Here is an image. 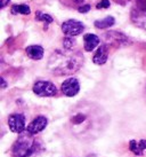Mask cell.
Here are the masks:
<instances>
[{"label":"cell","mask_w":146,"mask_h":157,"mask_svg":"<svg viewBox=\"0 0 146 157\" xmlns=\"http://www.w3.org/2000/svg\"><path fill=\"white\" fill-rule=\"evenodd\" d=\"M63 46L65 49H73V47L75 46V40L72 37H66L63 40Z\"/></svg>","instance_id":"cell-16"},{"label":"cell","mask_w":146,"mask_h":157,"mask_svg":"<svg viewBox=\"0 0 146 157\" xmlns=\"http://www.w3.org/2000/svg\"><path fill=\"white\" fill-rule=\"evenodd\" d=\"M79 13H88L90 10V5H82V6H79Z\"/></svg>","instance_id":"cell-19"},{"label":"cell","mask_w":146,"mask_h":157,"mask_svg":"<svg viewBox=\"0 0 146 157\" xmlns=\"http://www.w3.org/2000/svg\"><path fill=\"white\" fill-rule=\"evenodd\" d=\"M104 39L106 45L112 46H126L129 44V38L121 32L116 31H108L104 35Z\"/></svg>","instance_id":"cell-4"},{"label":"cell","mask_w":146,"mask_h":157,"mask_svg":"<svg viewBox=\"0 0 146 157\" xmlns=\"http://www.w3.org/2000/svg\"><path fill=\"white\" fill-rule=\"evenodd\" d=\"M83 43H85V51L86 52H91L95 48L98 46L99 44V38L96 35L93 33H87L83 36Z\"/></svg>","instance_id":"cell-10"},{"label":"cell","mask_w":146,"mask_h":157,"mask_svg":"<svg viewBox=\"0 0 146 157\" xmlns=\"http://www.w3.org/2000/svg\"><path fill=\"white\" fill-rule=\"evenodd\" d=\"M9 1H10V0H1V7H2V8L6 7V6L9 4Z\"/></svg>","instance_id":"cell-22"},{"label":"cell","mask_w":146,"mask_h":157,"mask_svg":"<svg viewBox=\"0 0 146 157\" xmlns=\"http://www.w3.org/2000/svg\"><path fill=\"white\" fill-rule=\"evenodd\" d=\"M83 30H85V25L81 22L75 21V20H69L62 24V31L69 37L80 35Z\"/></svg>","instance_id":"cell-5"},{"label":"cell","mask_w":146,"mask_h":157,"mask_svg":"<svg viewBox=\"0 0 146 157\" xmlns=\"http://www.w3.org/2000/svg\"><path fill=\"white\" fill-rule=\"evenodd\" d=\"M33 92L39 96H54L57 94V88L53 83L46 80H39L33 85Z\"/></svg>","instance_id":"cell-3"},{"label":"cell","mask_w":146,"mask_h":157,"mask_svg":"<svg viewBox=\"0 0 146 157\" xmlns=\"http://www.w3.org/2000/svg\"><path fill=\"white\" fill-rule=\"evenodd\" d=\"M114 23H115L114 17H112V16H106V17L103 18V20H97V21H95L94 24L97 29H108V28L113 25Z\"/></svg>","instance_id":"cell-13"},{"label":"cell","mask_w":146,"mask_h":157,"mask_svg":"<svg viewBox=\"0 0 146 157\" xmlns=\"http://www.w3.org/2000/svg\"><path fill=\"white\" fill-rule=\"evenodd\" d=\"M129 148H130V150H131L135 155L141 156V155H143L144 150L146 149V140L142 139V140H139L138 142L136 140H131V141L129 142Z\"/></svg>","instance_id":"cell-12"},{"label":"cell","mask_w":146,"mask_h":157,"mask_svg":"<svg viewBox=\"0 0 146 157\" xmlns=\"http://www.w3.org/2000/svg\"><path fill=\"white\" fill-rule=\"evenodd\" d=\"M35 20H37V21H41V22L47 23V24L48 23L53 22L52 16L46 13H42V12H37V14H35Z\"/></svg>","instance_id":"cell-15"},{"label":"cell","mask_w":146,"mask_h":157,"mask_svg":"<svg viewBox=\"0 0 146 157\" xmlns=\"http://www.w3.org/2000/svg\"><path fill=\"white\" fill-rule=\"evenodd\" d=\"M70 1L75 5H80V6H82V2H83L85 0H70Z\"/></svg>","instance_id":"cell-21"},{"label":"cell","mask_w":146,"mask_h":157,"mask_svg":"<svg viewBox=\"0 0 146 157\" xmlns=\"http://www.w3.org/2000/svg\"><path fill=\"white\" fill-rule=\"evenodd\" d=\"M12 13L14 15L16 14H23V15H29L31 13V9L27 5L23 4V5H14L12 7Z\"/></svg>","instance_id":"cell-14"},{"label":"cell","mask_w":146,"mask_h":157,"mask_svg":"<svg viewBox=\"0 0 146 157\" xmlns=\"http://www.w3.org/2000/svg\"><path fill=\"white\" fill-rule=\"evenodd\" d=\"M6 86H7V84L5 82V79L1 78V88H6Z\"/></svg>","instance_id":"cell-23"},{"label":"cell","mask_w":146,"mask_h":157,"mask_svg":"<svg viewBox=\"0 0 146 157\" xmlns=\"http://www.w3.org/2000/svg\"><path fill=\"white\" fill-rule=\"evenodd\" d=\"M83 64V56L80 52H74L72 49H56L53 53L48 68L53 74L58 76H66L77 72Z\"/></svg>","instance_id":"cell-1"},{"label":"cell","mask_w":146,"mask_h":157,"mask_svg":"<svg viewBox=\"0 0 146 157\" xmlns=\"http://www.w3.org/2000/svg\"><path fill=\"white\" fill-rule=\"evenodd\" d=\"M35 140L26 131L22 133L12 147V155L14 157H29L35 151Z\"/></svg>","instance_id":"cell-2"},{"label":"cell","mask_w":146,"mask_h":157,"mask_svg":"<svg viewBox=\"0 0 146 157\" xmlns=\"http://www.w3.org/2000/svg\"><path fill=\"white\" fill-rule=\"evenodd\" d=\"M108 57V45H102L99 46L97 52L95 53L94 57H93V61H94L95 64H98V66H102L104 63H106Z\"/></svg>","instance_id":"cell-9"},{"label":"cell","mask_w":146,"mask_h":157,"mask_svg":"<svg viewBox=\"0 0 146 157\" xmlns=\"http://www.w3.org/2000/svg\"><path fill=\"white\" fill-rule=\"evenodd\" d=\"M27 56L32 60H41L43 57V48L39 45H31L25 49Z\"/></svg>","instance_id":"cell-11"},{"label":"cell","mask_w":146,"mask_h":157,"mask_svg":"<svg viewBox=\"0 0 146 157\" xmlns=\"http://www.w3.org/2000/svg\"><path fill=\"white\" fill-rule=\"evenodd\" d=\"M136 8L143 13H146V0H136Z\"/></svg>","instance_id":"cell-17"},{"label":"cell","mask_w":146,"mask_h":157,"mask_svg":"<svg viewBox=\"0 0 146 157\" xmlns=\"http://www.w3.org/2000/svg\"><path fill=\"white\" fill-rule=\"evenodd\" d=\"M110 7V1L108 0H100L97 6H96V8L97 9H103V8H108Z\"/></svg>","instance_id":"cell-18"},{"label":"cell","mask_w":146,"mask_h":157,"mask_svg":"<svg viewBox=\"0 0 146 157\" xmlns=\"http://www.w3.org/2000/svg\"><path fill=\"white\" fill-rule=\"evenodd\" d=\"M47 125H48L47 118L45 117V116H38V117H35V119L30 123V125L27 126L26 131L29 132L30 134L35 135V134H37V133H39V132L43 131Z\"/></svg>","instance_id":"cell-8"},{"label":"cell","mask_w":146,"mask_h":157,"mask_svg":"<svg viewBox=\"0 0 146 157\" xmlns=\"http://www.w3.org/2000/svg\"><path fill=\"white\" fill-rule=\"evenodd\" d=\"M8 125L14 133H22L25 128V117L22 113H13L8 117Z\"/></svg>","instance_id":"cell-6"},{"label":"cell","mask_w":146,"mask_h":157,"mask_svg":"<svg viewBox=\"0 0 146 157\" xmlns=\"http://www.w3.org/2000/svg\"><path fill=\"white\" fill-rule=\"evenodd\" d=\"M80 91V84L77 78H69L62 84V92L66 96H75Z\"/></svg>","instance_id":"cell-7"},{"label":"cell","mask_w":146,"mask_h":157,"mask_svg":"<svg viewBox=\"0 0 146 157\" xmlns=\"http://www.w3.org/2000/svg\"><path fill=\"white\" fill-rule=\"evenodd\" d=\"M114 2H116V4H119V5H122V6H125L127 2H129L130 0H113Z\"/></svg>","instance_id":"cell-20"}]
</instances>
